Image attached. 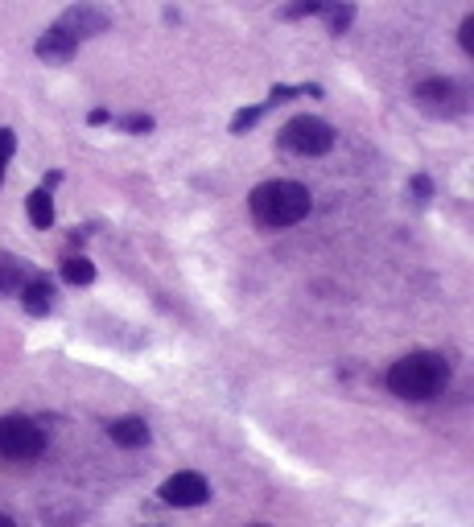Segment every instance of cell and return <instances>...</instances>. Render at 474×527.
Listing matches in <instances>:
<instances>
[{"mask_svg": "<svg viewBox=\"0 0 474 527\" xmlns=\"http://www.w3.org/2000/svg\"><path fill=\"white\" fill-rule=\"evenodd\" d=\"M25 210H29V223L38 227V231L54 227V194L50 190H33L29 202H25Z\"/></svg>", "mask_w": 474, "mask_h": 527, "instance_id": "12", "label": "cell"}, {"mask_svg": "<svg viewBox=\"0 0 474 527\" xmlns=\"http://www.w3.org/2000/svg\"><path fill=\"white\" fill-rule=\"evenodd\" d=\"M46 449L42 425H33L29 416H0V458L9 462H29Z\"/></svg>", "mask_w": 474, "mask_h": 527, "instance_id": "4", "label": "cell"}, {"mask_svg": "<svg viewBox=\"0 0 474 527\" xmlns=\"http://www.w3.org/2000/svg\"><path fill=\"white\" fill-rule=\"evenodd\" d=\"M318 17H326V29L330 33H347L351 21H355V5H343V0H326V9Z\"/></svg>", "mask_w": 474, "mask_h": 527, "instance_id": "13", "label": "cell"}, {"mask_svg": "<svg viewBox=\"0 0 474 527\" xmlns=\"http://www.w3.org/2000/svg\"><path fill=\"white\" fill-rule=\"evenodd\" d=\"M108 25H112V17H108L104 9H95V5H75V9H66V13L54 21V29H62L75 46H83L87 38H95V33H104Z\"/></svg>", "mask_w": 474, "mask_h": 527, "instance_id": "6", "label": "cell"}, {"mask_svg": "<svg viewBox=\"0 0 474 527\" xmlns=\"http://www.w3.org/2000/svg\"><path fill=\"white\" fill-rule=\"evenodd\" d=\"M458 33H462V50H466V54H474V17H466Z\"/></svg>", "mask_w": 474, "mask_h": 527, "instance_id": "19", "label": "cell"}, {"mask_svg": "<svg viewBox=\"0 0 474 527\" xmlns=\"http://www.w3.org/2000/svg\"><path fill=\"white\" fill-rule=\"evenodd\" d=\"M0 527H17V523H13L9 515H0Z\"/></svg>", "mask_w": 474, "mask_h": 527, "instance_id": "22", "label": "cell"}, {"mask_svg": "<svg viewBox=\"0 0 474 527\" xmlns=\"http://www.w3.org/2000/svg\"><path fill=\"white\" fill-rule=\"evenodd\" d=\"M17 297H21V305H25L29 318H46V313L54 309V285H50L46 276H29L25 289Z\"/></svg>", "mask_w": 474, "mask_h": 527, "instance_id": "8", "label": "cell"}, {"mask_svg": "<svg viewBox=\"0 0 474 527\" xmlns=\"http://www.w3.org/2000/svg\"><path fill=\"white\" fill-rule=\"evenodd\" d=\"M87 124H95V128H99V124H112V112H108V108H95V112L87 116Z\"/></svg>", "mask_w": 474, "mask_h": 527, "instance_id": "21", "label": "cell"}, {"mask_svg": "<svg viewBox=\"0 0 474 527\" xmlns=\"http://www.w3.org/2000/svg\"><path fill=\"white\" fill-rule=\"evenodd\" d=\"M108 437L120 449H141V445H149V425L141 416H120V420L108 425Z\"/></svg>", "mask_w": 474, "mask_h": 527, "instance_id": "9", "label": "cell"}, {"mask_svg": "<svg viewBox=\"0 0 474 527\" xmlns=\"http://www.w3.org/2000/svg\"><path fill=\"white\" fill-rule=\"evenodd\" d=\"M277 145L285 153H297V157H322L334 149V128L318 116H293L281 132H277Z\"/></svg>", "mask_w": 474, "mask_h": 527, "instance_id": "3", "label": "cell"}, {"mask_svg": "<svg viewBox=\"0 0 474 527\" xmlns=\"http://www.w3.org/2000/svg\"><path fill=\"white\" fill-rule=\"evenodd\" d=\"M310 190L301 182H289V178H277V182H260L252 194H248V210L252 219L268 231H281V227H297L301 219L310 215Z\"/></svg>", "mask_w": 474, "mask_h": 527, "instance_id": "1", "label": "cell"}, {"mask_svg": "<svg viewBox=\"0 0 474 527\" xmlns=\"http://www.w3.org/2000/svg\"><path fill=\"white\" fill-rule=\"evenodd\" d=\"M29 264L9 256V252H0V297H17L25 289V280H29Z\"/></svg>", "mask_w": 474, "mask_h": 527, "instance_id": "11", "label": "cell"}, {"mask_svg": "<svg viewBox=\"0 0 474 527\" xmlns=\"http://www.w3.org/2000/svg\"><path fill=\"white\" fill-rule=\"evenodd\" d=\"M161 503H169V507H202L211 499V486H207V478H202L198 470H182V474H174L161 490Z\"/></svg>", "mask_w": 474, "mask_h": 527, "instance_id": "7", "label": "cell"}, {"mask_svg": "<svg viewBox=\"0 0 474 527\" xmlns=\"http://www.w3.org/2000/svg\"><path fill=\"white\" fill-rule=\"evenodd\" d=\"M264 112H268V103H260V108H244V112H235V116H231V132H235V136H244L252 124H260V120H264Z\"/></svg>", "mask_w": 474, "mask_h": 527, "instance_id": "15", "label": "cell"}, {"mask_svg": "<svg viewBox=\"0 0 474 527\" xmlns=\"http://www.w3.org/2000/svg\"><path fill=\"white\" fill-rule=\"evenodd\" d=\"M62 280H66V285H91V280H95V264L87 256H66L62 260Z\"/></svg>", "mask_w": 474, "mask_h": 527, "instance_id": "14", "label": "cell"}, {"mask_svg": "<svg viewBox=\"0 0 474 527\" xmlns=\"http://www.w3.org/2000/svg\"><path fill=\"white\" fill-rule=\"evenodd\" d=\"M256 527H264V523H256Z\"/></svg>", "mask_w": 474, "mask_h": 527, "instance_id": "23", "label": "cell"}, {"mask_svg": "<svg viewBox=\"0 0 474 527\" xmlns=\"http://www.w3.org/2000/svg\"><path fill=\"white\" fill-rule=\"evenodd\" d=\"M446 383H450V363L437 350H413V355L396 359L388 371V392L400 400H433L446 392Z\"/></svg>", "mask_w": 474, "mask_h": 527, "instance_id": "2", "label": "cell"}, {"mask_svg": "<svg viewBox=\"0 0 474 527\" xmlns=\"http://www.w3.org/2000/svg\"><path fill=\"white\" fill-rule=\"evenodd\" d=\"M326 9V0H293V5L281 13L285 21H297V17H318Z\"/></svg>", "mask_w": 474, "mask_h": 527, "instance_id": "17", "label": "cell"}, {"mask_svg": "<svg viewBox=\"0 0 474 527\" xmlns=\"http://www.w3.org/2000/svg\"><path fill=\"white\" fill-rule=\"evenodd\" d=\"M413 99H417V108L433 120H454V116L466 112V91L454 79H425Z\"/></svg>", "mask_w": 474, "mask_h": 527, "instance_id": "5", "label": "cell"}, {"mask_svg": "<svg viewBox=\"0 0 474 527\" xmlns=\"http://www.w3.org/2000/svg\"><path fill=\"white\" fill-rule=\"evenodd\" d=\"M13 149H17L13 128H0V182H5V165L13 161Z\"/></svg>", "mask_w": 474, "mask_h": 527, "instance_id": "18", "label": "cell"}, {"mask_svg": "<svg viewBox=\"0 0 474 527\" xmlns=\"http://www.w3.org/2000/svg\"><path fill=\"white\" fill-rule=\"evenodd\" d=\"M413 194H417V202H425L433 194V182L429 178H413Z\"/></svg>", "mask_w": 474, "mask_h": 527, "instance_id": "20", "label": "cell"}, {"mask_svg": "<svg viewBox=\"0 0 474 527\" xmlns=\"http://www.w3.org/2000/svg\"><path fill=\"white\" fill-rule=\"evenodd\" d=\"M116 128H124V132H132V136H145V132H153V116H145V112H132V116H120V120H112Z\"/></svg>", "mask_w": 474, "mask_h": 527, "instance_id": "16", "label": "cell"}, {"mask_svg": "<svg viewBox=\"0 0 474 527\" xmlns=\"http://www.w3.org/2000/svg\"><path fill=\"white\" fill-rule=\"evenodd\" d=\"M75 50H79V46H75L71 38H66L62 29H54V25L42 33V38H38V46H33V54L46 58V62H71V58H75Z\"/></svg>", "mask_w": 474, "mask_h": 527, "instance_id": "10", "label": "cell"}]
</instances>
